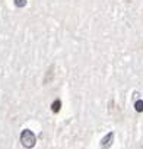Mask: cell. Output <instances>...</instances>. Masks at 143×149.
Wrapping results in <instances>:
<instances>
[{
  "label": "cell",
  "instance_id": "cell-3",
  "mask_svg": "<svg viewBox=\"0 0 143 149\" xmlns=\"http://www.w3.org/2000/svg\"><path fill=\"white\" fill-rule=\"evenodd\" d=\"M134 107H136V110H137V111H143V101H137Z\"/></svg>",
  "mask_w": 143,
  "mask_h": 149
},
{
  "label": "cell",
  "instance_id": "cell-2",
  "mask_svg": "<svg viewBox=\"0 0 143 149\" xmlns=\"http://www.w3.org/2000/svg\"><path fill=\"white\" fill-rule=\"evenodd\" d=\"M60 107H61L60 100H56V101L53 102V111H54V113H58V111H60Z\"/></svg>",
  "mask_w": 143,
  "mask_h": 149
},
{
  "label": "cell",
  "instance_id": "cell-1",
  "mask_svg": "<svg viewBox=\"0 0 143 149\" xmlns=\"http://www.w3.org/2000/svg\"><path fill=\"white\" fill-rule=\"evenodd\" d=\"M21 142L25 148H32L35 145L37 139H35V134L31 130H24L22 134H21Z\"/></svg>",
  "mask_w": 143,
  "mask_h": 149
}]
</instances>
